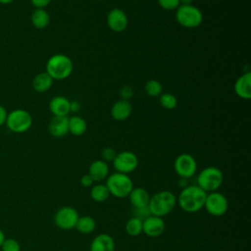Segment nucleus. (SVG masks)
Instances as JSON below:
<instances>
[{"label": "nucleus", "mask_w": 251, "mask_h": 251, "mask_svg": "<svg viewBox=\"0 0 251 251\" xmlns=\"http://www.w3.org/2000/svg\"><path fill=\"white\" fill-rule=\"evenodd\" d=\"M207 192L196 185H187L182 188L176 197V203L186 213H196L204 208Z\"/></svg>", "instance_id": "f257e3e1"}, {"label": "nucleus", "mask_w": 251, "mask_h": 251, "mask_svg": "<svg viewBox=\"0 0 251 251\" xmlns=\"http://www.w3.org/2000/svg\"><path fill=\"white\" fill-rule=\"evenodd\" d=\"M176 205V196L170 190H161L150 196L148 208L151 215L163 218L169 215Z\"/></svg>", "instance_id": "f03ea898"}, {"label": "nucleus", "mask_w": 251, "mask_h": 251, "mask_svg": "<svg viewBox=\"0 0 251 251\" xmlns=\"http://www.w3.org/2000/svg\"><path fill=\"white\" fill-rule=\"evenodd\" d=\"M74 65L71 58L65 54H54L46 63V73L55 80L69 77L73 73Z\"/></svg>", "instance_id": "7ed1b4c3"}, {"label": "nucleus", "mask_w": 251, "mask_h": 251, "mask_svg": "<svg viewBox=\"0 0 251 251\" xmlns=\"http://www.w3.org/2000/svg\"><path fill=\"white\" fill-rule=\"evenodd\" d=\"M106 186L110 192L116 198H126L133 188V182L128 175L122 173H113L106 178Z\"/></svg>", "instance_id": "20e7f679"}, {"label": "nucleus", "mask_w": 251, "mask_h": 251, "mask_svg": "<svg viewBox=\"0 0 251 251\" xmlns=\"http://www.w3.org/2000/svg\"><path fill=\"white\" fill-rule=\"evenodd\" d=\"M196 180L197 185L205 192H213L221 187L224 181V175L219 168L210 166L198 174Z\"/></svg>", "instance_id": "39448f33"}, {"label": "nucleus", "mask_w": 251, "mask_h": 251, "mask_svg": "<svg viewBox=\"0 0 251 251\" xmlns=\"http://www.w3.org/2000/svg\"><path fill=\"white\" fill-rule=\"evenodd\" d=\"M176 21L185 28L198 27L203 22V14L194 5H179L176 10Z\"/></svg>", "instance_id": "423d86ee"}, {"label": "nucleus", "mask_w": 251, "mask_h": 251, "mask_svg": "<svg viewBox=\"0 0 251 251\" xmlns=\"http://www.w3.org/2000/svg\"><path fill=\"white\" fill-rule=\"evenodd\" d=\"M5 125L12 132L23 133L30 128L32 118L26 110L15 109L7 114Z\"/></svg>", "instance_id": "0eeeda50"}, {"label": "nucleus", "mask_w": 251, "mask_h": 251, "mask_svg": "<svg viewBox=\"0 0 251 251\" xmlns=\"http://www.w3.org/2000/svg\"><path fill=\"white\" fill-rule=\"evenodd\" d=\"M204 208L211 216L222 217L228 210L227 198L218 190L209 192L206 196Z\"/></svg>", "instance_id": "6e6552de"}, {"label": "nucleus", "mask_w": 251, "mask_h": 251, "mask_svg": "<svg viewBox=\"0 0 251 251\" xmlns=\"http://www.w3.org/2000/svg\"><path fill=\"white\" fill-rule=\"evenodd\" d=\"M175 172L180 178L192 177L197 170V163L194 157L188 153L179 154L174 163Z\"/></svg>", "instance_id": "1a4fd4ad"}, {"label": "nucleus", "mask_w": 251, "mask_h": 251, "mask_svg": "<svg viewBox=\"0 0 251 251\" xmlns=\"http://www.w3.org/2000/svg\"><path fill=\"white\" fill-rule=\"evenodd\" d=\"M77 211L71 206H64L57 210L54 215V223L60 229L70 230L75 228L78 219Z\"/></svg>", "instance_id": "9d476101"}, {"label": "nucleus", "mask_w": 251, "mask_h": 251, "mask_svg": "<svg viewBox=\"0 0 251 251\" xmlns=\"http://www.w3.org/2000/svg\"><path fill=\"white\" fill-rule=\"evenodd\" d=\"M113 166L118 173L128 175L135 171L138 166V158L131 151H122L117 153Z\"/></svg>", "instance_id": "9b49d317"}, {"label": "nucleus", "mask_w": 251, "mask_h": 251, "mask_svg": "<svg viewBox=\"0 0 251 251\" xmlns=\"http://www.w3.org/2000/svg\"><path fill=\"white\" fill-rule=\"evenodd\" d=\"M108 27L114 32L124 31L128 25V20L126 12L120 8H114L109 11L106 18Z\"/></svg>", "instance_id": "f8f14e48"}, {"label": "nucleus", "mask_w": 251, "mask_h": 251, "mask_svg": "<svg viewBox=\"0 0 251 251\" xmlns=\"http://www.w3.org/2000/svg\"><path fill=\"white\" fill-rule=\"evenodd\" d=\"M165 229V222L160 217L150 215L142 221V232L149 237H158L164 233Z\"/></svg>", "instance_id": "ddd939ff"}, {"label": "nucleus", "mask_w": 251, "mask_h": 251, "mask_svg": "<svg viewBox=\"0 0 251 251\" xmlns=\"http://www.w3.org/2000/svg\"><path fill=\"white\" fill-rule=\"evenodd\" d=\"M233 88L238 97L249 100L251 98V73L245 72L238 76L234 82Z\"/></svg>", "instance_id": "4468645a"}, {"label": "nucleus", "mask_w": 251, "mask_h": 251, "mask_svg": "<svg viewBox=\"0 0 251 251\" xmlns=\"http://www.w3.org/2000/svg\"><path fill=\"white\" fill-rule=\"evenodd\" d=\"M132 113V106L128 100L120 99L116 101L111 107L110 114L112 118L118 122L125 121L129 118Z\"/></svg>", "instance_id": "2eb2a0df"}, {"label": "nucleus", "mask_w": 251, "mask_h": 251, "mask_svg": "<svg viewBox=\"0 0 251 251\" xmlns=\"http://www.w3.org/2000/svg\"><path fill=\"white\" fill-rule=\"evenodd\" d=\"M49 133L53 137H63L69 132V117L53 116L48 125Z\"/></svg>", "instance_id": "dca6fc26"}, {"label": "nucleus", "mask_w": 251, "mask_h": 251, "mask_svg": "<svg viewBox=\"0 0 251 251\" xmlns=\"http://www.w3.org/2000/svg\"><path fill=\"white\" fill-rule=\"evenodd\" d=\"M49 110L53 116L68 117L70 111V100L65 96H54L49 102Z\"/></svg>", "instance_id": "f3484780"}, {"label": "nucleus", "mask_w": 251, "mask_h": 251, "mask_svg": "<svg viewBox=\"0 0 251 251\" xmlns=\"http://www.w3.org/2000/svg\"><path fill=\"white\" fill-rule=\"evenodd\" d=\"M89 251H115L114 238L108 233L96 235L90 243Z\"/></svg>", "instance_id": "a211bd4d"}, {"label": "nucleus", "mask_w": 251, "mask_h": 251, "mask_svg": "<svg viewBox=\"0 0 251 251\" xmlns=\"http://www.w3.org/2000/svg\"><path fill=\"white\" fill-rule=\"evenodd\" d=\"M88 175L93 178L94 182H101L109 176L108 163L101 160L93 161L88 169Z\"/></svg>", "instance_id": "6ab92c4d"}, {"label": "nucleus", "mask_w": 251, "mask_h": 251, "mask_svg": "<svg viewBox=\"0 0 251 251\" xmlns=\"http://www.w3.org/2000/svg\"><path fill=\"white\" fill-rule=\"evenodd\" d=\"M127 197L133 208L148 206L150 199L148 191L143 187H133Z\"/></svg>", "instance_id": "aec40b11"}, {"label": "nucleus", "mask_w": 251, "mask_h": 251, "mask_svg": "<svg viewBox=\"0 0 251 251\" xmlns=\"http://www.w3.org/2000/svg\"><path fill=\"white\" fill-rule=\"evenodd\" d=\"M53 78L46 73L42 72L37 74L32 80V87L36 92L43 93L50 89L53 84Z\"/></svg>", "instance_id": "412c9836"}, {"label": "nucleus", "mask_w": 251, "mask_h": 251, "mask_svg": "<svg viewBox=\"0 0 251 251\" xmlns=\"http://www.w3.org/2000/svg\"><path fill=\"white\" fill-rule=\"evenodd\" d=\"M87 124L85 120L79 116L74 115L69 118V132L75 136H80L85 133Z\"/></svg>", "instance_id": "4be33fe9"}, {"label": "nucleus", "mask_w": 251, "mask_h": 251, "mask_svg": "<svg viewBox=\"0 0 251 251\" xmlns=\"http://www.w3.org/2000/svg\"><path fill=\"white\" fill-rule=\"evenodd\" d=\"M32 25L37 29L45 28L50 23V16L45 9H35L30 17Z\"/></svg>", "instance_id": "5701e85b"}, {"label": "nucleus", "mask_w": 251, "mask_h": 251, "mask_svg": "<svg viewBox=\"0 0 251 251\" xmlns=\"http://www.w3.org/2000/svg\"><path fill=\"white\" fill-rule=\"evenodd\" d=\"M96 227V222L91 216H81L78 217L75 228L83 234L91 233Z\"/></svg>", "instance_id": "b1692460"}, {"label": "nucleus", "mask_w": 251, "mask_h": 251, "mask_svg": "<svg viewBox=\"0 0 251 251\" xmlns=\"http://www.w3.org/2000/svg\"><path fill=\"white\" fill-rule=\"evenodd\" d=\"M110 196V192L106 186V184L103 183H97L91 186L90 189V197L95 202H104L106 201Z\"/></svg>", "instance_id": "393cba45"}, {"label": "nucleus", "mask_w": 251, "mask_h": 251, "mask_svg": "<svg viewBox=\"0 0 251 251\" xmlns=\"http://www.w3.org/2000/svg\"><path fill=\"white\" fill-rule=\"evenodd\" d=\"M125 229L129 236H138L142 233V221L131 217L126 223Z\"/></svg>", "instance_id": "a878e982"}, {"label": "nucleus", "mask_w": 251, "mask_h": 251, "mask_svg": "<svg viewBox=\"0 0 251 251\" xmlns=\"http://www.w3.org/2000/svg\"><path fill=\"white\" fill-rule=\"evenodd\" d=\"M144 90L148 96L158 97L161 95L163 87L159 80L157 79H149L146 81L144 85Z\"/></svg>", "instance_id": "bb28decb"}, {"label": "nucleus", "mask_w": 251, "mask_h": 251, "mask_svg": "<svg viewBox=\"0 0 251 251\" xmlns=\"http://www.w3.org/2000/svg\"><path fill=\"white\" fill-rule=\"evenodd\" d=\"M159 102H160V105L167 110H173L177 105L176 97L174 94L169 92L161 93V95L159 96Z\"/></svg>", "instance_id": "cd10ccee"}, {"label": "nucleus", "mask_w": 251, "mask_h": 251, "mask_svg": "<svg viewBox=\"0 0 251 251\" xmlns=\"http://www.w3.org/2000/svg\"><path fill=\"white\" fill-rule=\"evenodd\" d=\"M0 248L2 251H21L20 243L14 238H5Z\"/></svg>", "instance_id": "c85d7f7f"}, {"label": "nucleus", "mask_w": 251, "mask_h": 251, "mask_svg": "<svg viewBox=\"0 0 251 251\" xmlns=\"http://www.w3.org/2000/svg\"><path fill=\"white\" fill-rule=\"evenodd\" d=\"M132 217L136 218V219H139L141 221H144L146 218H148L151 213H150V210L148 208V206L146 207H139V208H133L132 210Z\"/></svg>", "instance_id": "c756f323"}, {"label": "nucleus", "mask_w": 251, "mask_h": 251, "mask_svg": "<svg viewBox=\"0 0 251 251\" xmlns=\"http://www.w3.org/2000/svg\"><path fill=\"white\" fill-rule=\"evenodd\" d=\"M158 4L162 9L168 11L176 10L177 7L180 5L179 0H158Z\"/></svg>", "instance_id": "7c9ffc66"}, {"label": "nucleus", "mask_w": 251, "mask_h": 251, "mask_svg": "<svg viewBox=\"0 0 251 251\" xmlns=\"http://www.w3.org/2000/svg\"><path fill=\"white\" fill-rule=\"evenodd\" d=\"M117 155V152L114 148L112 147H105L102 151H101V157L102 160L105 161L106 163L108 162H113L115 157Z\"/></svg>", "instance_id": "2f4dec72"}, {"label": "nucleus", "mask_w": 251, "mask_h": 251, "mask_svg": "<svg viewBox=\"0 0 251 251\" xmlns=\"http://www.w3.org/2000/svg\"><path fill=\"white\" fill-rule=\"evenodd\" d=\"M120 95L122 99L129 101V99L133 95V88L130 85H124L120 90Z\"/></svg>", "instance_id": "473e14b6"}, {"label": "nucleus", "mask_w": 251, "mask_h": 251, "mask_svg": "<svg viewBox=\"0 0 251 251\" xmlns=\"http://www.w3.org/2000/svg\"><path fill=\"white\" fill-rule=\"evenodd\" d=\"M93 183H94V180L88 174L83 175L80 178V184L85 188L86 187H91L93 185Z\"/></svg>", "instance_id": "72a5a7b5"}, {"label": "nucleus", "mask_w": 251, "mask_h": 251, "mask_svg": "<svg viewBox=\"0 0 251 251\" xmlns=\"http://www.w3.org/2000/svg\"><path fill=\"white\" fill-rule=\"evenodd\" d=\"M51 1L52 0H30L32 6H34L35 9H44L50 4Z\"/></svg>", "instance_id": "f704fd0d"}, {"label": "nucleus", "mask_w": 251, "mask_h": 251, "mask_svg": "<svg viewBox=\"0 0 251 251\" xmlns=\"http://www.w3.org/2000/svg\"><path fill=\"white\" fill-rule=\"evenodd\" d=\"M80 110V104L78 101L76 100H73L70 101V111L73 113H76Z\"/></svg>", "instance_id": "c9c22d12"}, {"label": "nucleus", "mask_w": 251, "mask_h": 251, "mask_svg": "<svg viewBox=\"0 0 251 251\" xmlns=\"http://www.w3.org/2000/svg\"><path fill=\"white\" fill-rule=\"evenodd\" d=\"M7 111L6 109L0 105V126H3L6 123V119H7Z\"/></svg>", "instance_id": "e433bc0d"}, {"label": "nucleus", "mask_w": 251, "mask_h": 251, "mask_svg": "<svg viewBox=\"0 0 251 251\" xmlns=\"http://www.w3.org/2000/svg\"><path fill=\"white\" fill-rule=\"evenodd\" d=\"M194 0H179L180 5H191Z\"/></svg>", "instance_id": "4c0bfd02"}, {"label": "nucleus", "mask_w": 251, "mask_h": 251, "mask_svg": "<svg viewBox=\"0 0 251 251\" xmlns=\"http://www.w3.org/2000/svg\"><path fill=\"white\" fill-rule=\"evenodd\" d=\"M5 233H4V231L0 228V247H1V245H2V243H3V241L5 240Z\"/></svg>", "instance_id": "58836bf2"}, {"label": "nucleus", "mask_w": 251, "mask_h": 251, "mask_svg": "<svg viewBox=\"0 0 251 251\" xmlns=\"http://www.w3.org/2000/svg\"><path fill=\"white\" fill-rule=\"evenodd\" d=\"M14 0H0V4H3V5H7V4H10L12 3Z\"/></svg>", "instance_id": "ea45409f"}]
</instances>
